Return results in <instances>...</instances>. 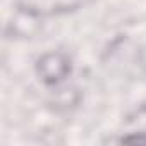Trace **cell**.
<instances>
[{"label":"cell","mask_w":146,"mask_h":146,"mask_svg":"<svg viewBox=\"0 0 146 146\" xmlns=\"http://www.w3.org/2000/svg\"><path fill=\"white\" fill-rule=\"evenodd\" d=\"M70 58L62 52L45 53L36 62V72L45 84H58L70 74Z\"/></svg>","instance_id":"1"},{"label":"cell","mask_w":146,"mask_h":146,"mask_svg":"<svg viewBox=\"0 0 146 146\" xmlns=\"http://www.w3.org/2000/svg\"><path fill=\"white\" fill-rule=\"evenodd\" d=\"M122 143H144L146 144V136H129V137H122Z\"/></svg>","instance_id":"2"}]
</instances>
